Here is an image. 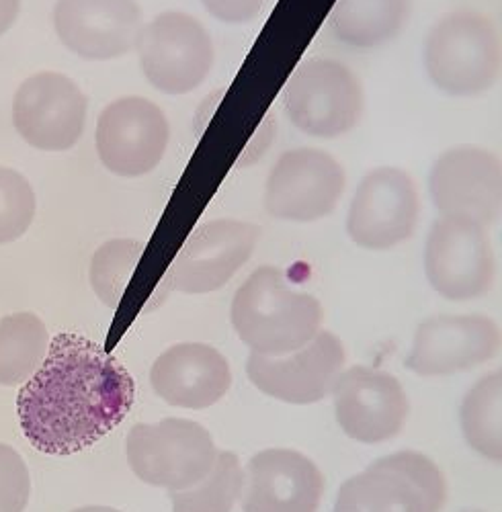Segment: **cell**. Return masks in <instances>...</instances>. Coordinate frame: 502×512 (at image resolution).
Here are the masks:
<instances>
[{
	"label": "cell",
	"mask_w": 502,
	"mask_h": 512,
	"mask_svg": "<svg viewBox=\"0 0 502 512\" xmlns=\"http://www.w3.org/2000/svg\"><path fill=\"white\" fill-rule=\"evenodd\" d=\"M199 3L220 23L248 25L261 15L267 0H199Z\"/></svg>",
	"instance_id": "83f0119b"
},
{
	"label": "cell",
	"mask_w": 502,
	"mask_h": 512,
	"mask_svg": "<svg viewBox=\"0 0 502 512\" xmlns=\"http://www.w3.org/2000/svg\"><path fill=\"white\" fill-rule=\"evenodd\" d=\"M54 27L72 54L105 62L138 46L144 19L138 0H58Z\"/></svg>",
	"instance_id": "ac0fdd59"
},
{
	"label": "cell",
	"mask_w": 502,
	"mask_h": 512,
	"mask_svg": "<svg viewBox=\"0 0 502 512\" xmlns=\"http://www.w3.org/2000/svg\"><path fill=\"white\" fill-rule=\"evenodd\" d=\"M87 123V97L60 72L27 78L13 99V125L33 148L64 152L76 146Z\"/></svg>",
	"instance_id": "e0dca14e"
},
{
	"label": "cell",
	"mask_w": 502,
	"mask_h": 512,
	"mask_svg": "<svg viewBox=\"0 0 502 512\" xmlns=\"http://www.w3.org/2000/svg\"><path fill=\"white\" fill-rule=\"evenodd\" d=\"M230 322L253 355L283 357L318 336L324 308L316 295L291 285L279 267L263 265L236 289Z\"/></svg>",
	"instance_id": "7a4b0ae2"
},
{
	"label": "cell",
	"mask_w": 502,
	"mask_h": 512,
	"mask_svg": "<svg viewBox=\"0 0 502 512\" xmlns=\"http://www.w3.org/2000/svg\"><path fill=\"white\" fill-rule=\"evenodd\" d=\"M171 142L164 111L146 97L109 103L97 121V154L109 173L125 179L144 177L162 162Z\"/></svg>",
	"instance_id": "4fadbf2b"
},
{
	"label": "cell",
	"mask_w": 502,
	"mask_h": 512,
	"mask_svg": "<svg viewBox=\"0 0 502 512\" xmlns=\"http://www.w3.org/2000/svg\"><path fill=\"white\" fill-rule=\"evenodd\" d=\"M459 426L474 453L502 465V367L468 390L459 406Z\"/></svg>",
	"instance_id": "7402d4cb"
},
{
	"label": "cell",
	"mask_w": 502,
	"mask_h": 512,
	"mask_svg": "<svg viewBox=\"0 0 502 512\" xmlns=\"http://www.w3.org/2000/svg\"><path fill=\"white\" fill-rule=\"evenodd\" d=\"M423 269L429 287L453 304L484 297L496 279V256L488 228L439 216L427 232Z\"/></svg>",
	"instance_id": "9c48e42d"
},
{
	"label": "cell",
	"mask_w": 502,
	"mask_h": 512,
	"mask_svg": "<svg viewBox=\"0 0 502 512\" xmlns=\"http://www.w3.org/2000/svg\"><path fill=\"white\" fill-rule=\"evenodd\" d=\"M423 213L421 191L400 166H375L359 179L345 213V234L361 250L388 252L406 244Z\"/></svg>",
	"instance_id": "ba28073f"
},
{
	"label": "cell",
	"mask_w": 502,
	"mask_h": 512,
	"mask_svg": "<svg viewBox=\"0 0 502 512\" xmlns=\"http://www.w3.org/2000/svg\"><path fill=\"white\" fill-rule=\"evenodd\" d=\"M427 193L439 216L488 228L502 216V158L478 144L451 146L431 164Z\"/></svg>",
	"instance_id": "8fae6325"
},
{
	"label": "cell",
	"mask_w": 502,
	"mask_h": 512,
	"mask_svg": "<svg viewBox=\"0 0 502 512\" xmlns=\"http://www.w3.org/2000/svg\"><path fill=\"white\" fill-rule=\"evenodd\" d=\"M132 404L134 379L125 367L91 338L62 332L21 388L17 414L37 451L72 455L109 435Z\"/></svg>",
	"instance_id": "6da1fadb"
},
{
	"label": "cell",
	"mask_w": 502,
	"mask_h": 512,
	"mask_svg": "<svg viewBox=\"0 0 502 512\" xmlns=\"http://www.w3.org/2000/svg\"><path fill=\"white\" fill-rule=\"evenodd\" d=\"M125 453L144 484L181 492L212 472L220 451L203 424L164 418L156 424L138 422L125 439Z\"/></svg>",
	"instance_id": "52a82bcc"
},
{
	"label": "cell",
	"mask_w": 502,
	"mask_h": 512,
	"mask_svg": "<svg viewBox=\"0 0 502 512\" xmlns=\"http://www.w3.org/2000/svg\"><path fill=\"white\" fill-rule=\"evenodd\" d=\"M343 340L328 330L294 353L263 357L250 353L246 375L265 396L296 406H308L332 394L334 383L345 369Z\"/></svg>",
	"instance_id": "2e32d148"
},
{
	"label": "cell",
	"mask_w": 502,
	"mask_h": 512,
	"mask_svg": "<svg viewBox=\"0 0 502 512\" xmlns=\"http://www.w3.org/2000/svg\"><path fill=\"white\" fill-rule=\"evenodd\" d=\"M35 193L13 168L0 166V244L19 240L35 218Z\"/></svg>",
	"instance_id": "484cf974"
},
{
	"label": "cell",
	"mask_w": 502,
	"mask_h": 512,
	"mask_svg": "<svg viewBox=\"0 0 502 512\" xmlns=\"http://www.w3.org/2000/svg\"><path fill=\"white\" fill-rule=\"evenodd\" d=\"M341 431L363 445L392 441L404 429L410 404L398 377L365 365L343 369L332 388Z\"/></svg>",
	"instance_id": "9a60e30c"
},
{
	"label": "cell",
	"mask_w": 502,
	"mask_h": 512,
	"mask_svg": "<svg viewBox=\"0 0 502 512\" xmlns=\"http://www.w3.org/2000/svg\"><path fill=\"white\" fill-rule=\"evenodd\" d=\"M50 349L48 328L31 312L0 320V386L25 383L44 363Z\"/></svg>",
	"instance_id": "603a6c76"
},
{
	"label": "cell",
	"mask_w": 502,
	"mask_h": 512,
	"mask_svg": "<svg viewBox=\"0 0 502 512\" xmlns=\"http://www.w3.org/2000/svg\"><path fill=\"white\" fill-rule=\"evenodd\" d=\"M502 351V330L484 314H439L416 326L404 367L421 377L464 373Z\"/></svg>",
	"instance_id": "5bb4252c"
},
{
	"label": "cell",
	"mask_w": 502,
	"mask_h": 512,
	"mask_svg": "<svg viewBox=\"0 0 502 512\" xmlns=\"http://www.w3.org/2000/svg\"><path fill=\"white\" fill-rule=\"evenodd\" d=\"M244 488V467L236 453L220 451L218 459L197 486L171 492L173 512H232Z\"/></svg>",
	"instance_id": "cb8c5ba5"
},
{
	"label": "cell",
	"mask_w": 502,
	"mask_h": 512,
	"mask_svg": "<svg viewBox=\"0 0 502 512\" xmlns=\"http://www.w3.org/2000/svg\"><path fill=\"white\" fill-rule=\"evenodd\" d=\"M283 111L304 136L339 140L357 130L363 119V82L337 58H306L285 82Z\"/></svg>",
	"instance_id": "277c9868"
},
{
	"label": "cell",
	"mask_w": 502,
	"mask_h": 512,
	"mask_svg": "<svg viewBox=\"0 0 502 512\" xmlns=\"http://www.w3.org/2000/svg\"><path fill=\"white\" fill-rule=\"evenodd\" d=\"M347 191L339 158L316 146L289 148L277 156L263 185V209L283 224H316L337 211Z\"/></svg>",
	"instance_id": "8992f818"
},
{
	"label": "cell",
	"mask_w": 502,
	"mask_h": 512,
	"mask_svg": "<svg viewBox=\"0 0 502 512\" xmlns=\"http://www.w3.org/2000/svg\"><path fill=\"white\" fill-rule=\"evenodd\" d=\"M138 56L146 80L164 95L197 91L216 62L214 39L205 25L183 11H166L144 25Z\"/></svg>",
	"instance_id": "30bf717a"
},
{
	"label": "cell",
	"mask_w": 502,
	"mask_h": 512,
	"mask_svg": "<svg viewBox=\"0 0 502 512\" xmlns=\"http://www.w3.org/2000/svg\"><path fill=\"white\" fill-rule=\"evenodd\" d=\"M324 476L318 465L294 449H263L244 467V512H318Z\"/></svg>",
	"instance_id": "d6986e66"
},
{
	"label": "cell",
	"mask_w": 502,
	"mask_h": 512,
	"mask_svg": "<svg viewBox=\"0 0 502 512\" xmlns=\"http://www.w3.org/2000/svg\"><path fill=\"white\" fill-rule=\"evenodd\" d=\"M21 13V0H0V35H5Z\"/></svg>",
	"instance_id": "f1b7e54d"
},
{
	"label": "cell",
	"mask_w": 502,
	"mask_h": 512,
	"mask_svg": "<svg viewBox=\"0 0 502 512\" xmlns=\"http://www.w3.org/2000/svg\"><path fill=\"white\" fill-rule=\"evenodd\" d=\"M412 0H337L326 27L353 50H378L398 39L410 23Z\"/></svg>",
	"instance_id": "44dd1931"
},
{
	"label": "cell",
	"mask_w": 502,
	"mask_h": 512,
	"mask_svg": "<svg viewBox=\"0 0 502 512\" xmlns=\"http://www.w3.org/2000/svg\"><path fill=\"white\" fill-rule=\"evenodd\" d=\"M158 398L175 408L203 410L218 404L232 386L228 359L205 343H181L166 349L150 369Z\"/></svg>",
	"instance_id": "ffe728a7"
},
{
	"label": "cell",
	"mask_w": 502,
	"mask_h": 512,
	"mask_svg": "<svg viewBox=\"0 0 502 512\" xmlns=\"http://www.w3.org/2000/svg\"><path fill=\"white\" fill-rule=\"evenodd\" d=\"M462 512H484V510H462Z\"/></svg>",
	"instance_id": "4dcf8cb0"
},
{
	"label": "cell",
	"mask_w": 502,
	"mask_h": 512,
	"mask_svg": "<svg viewBox=\"0 0 502 512\" xmlns=\"http://www.w3.org/2000/svg\"><path fill=\"white\" fill-rule=\"evenodd\" d=\"M72 512H121V510L111 508V506H82V508H76Z\"/></svg>",
	"instance_id": "f546056e"
},
{
	"label": "cell",
	"mask_w": 502,
	"mask_h": 512,
	"mask_svg": "<svg viewBox=\"0 0 502 512\" xmlns=\"http://www.w3.org/2000/svg\"><path fill=\"white\" fill-rule=\"evenodd\" d=\"M261 236V226L253 222H205L189 234L162 283L189 295L218 291L253 259Z\"/></svg>",
	"instance_id": "7c38bea8"
},
{
	"label": "cell",
	"mask_w": 502,
	"mask_h": 512,
	"mask_svg": "<svg viewBox=\"0 0 502 512\" xmlns=\"http://www.w3.org/2000/svg\"><path fill=\"white\" fill-rule=\"evenodd\" d=\"M31 496V476L25 459L0 443V512H23Z\"/></svg>",
	"instance_id": "4316f807"
},
{
	"label": "cell",
	"mask_w": 502,
	"mask_h": 512,
	"mask_svg": "<svg viewBox=\"0 0 502 512\" xmlns=\"http://www.w3.org/2000/svg\"><path fill=\"white\" fill-rule=\"evenodd\" d=\"M142 252L144 242L128 238L109 240L97 248L91 263V285L105 306L117 308L121 304Z\"/></svg>",
	"instance_id": "d4e9b609"
},
{
	"label": "cell",
	"mask_w": 502,
	"mask_h": 512,
	"mask_svg": "<svg viewBox=\"0 0 502 512\" xmlns=\"http://www.w3.org/2000/svg\"><path fill=\"white\" fill-rule=\"evenodd\" d=\"M445 500L441 467L425 453L398 451L349 478L332 512H441Z\"/></svg>",
	"instance_id": "5b68a950"
},
{
	"label": "cell",
	"mask_w": 502,
	"mask_h": 512,
	"mask_svg": "<svg viewBox=\"0 0 502 512\" xmlns=\"http://www.w3.org/2000/svg\"><path fill=\"white\" fill-rule=\"evenodd\" d=\"M423 70L435 91L451 99L486 95L502 76L498 27L474 9L441 15L425 35Z\"/></svg>",
	"instance_id": "3957f363"
}]
</instances>
